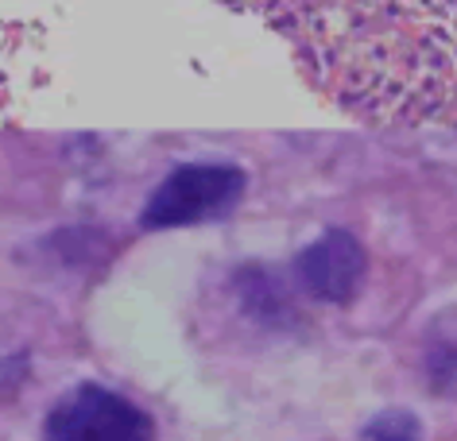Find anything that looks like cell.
<instances>
[{
  "mask_svg": "<svg viewBox=\"0 0 457 441\" xmlns=\"http://www.w3.org/2000/svg\"><path fill=\"white\" fill-rule=\"evenodd\" d=\"M245 194V175L225 163H187L170 171L140 213L144 229H182L225 217Z\"/></svg>",
  "mask_w": 457,
  "mask_h": 441,
  "instance_id": "6da1fadb",
  "label": "cell"
},
{
  "mask_svg": "<svg viewBox=\"0 0 457 441\" xmlns=\"http://www.w3.org/2000/svg\"><path fill=\"white\" fill-rule=\"evenodd\" d=\"M364 271H369V256H364L357 236L345 229L322 233L295 259V279H299V287L311 294L314 302H329V306H345V302L357 298Z\"/></svg>",
  "mask_w": 457,
  "mask_h": 441,
  "instance_id": "3957f363",
  "label": "cell"
},
{
  "mask_svg": "<svg viewBox=\"0 0 457 441\" xmlns=\"http://www.w3.org/2000/svg\"><path fill=\"white\" fill-rule=\"evenodd\" d=\"M152 418L132 399L101 388L78 383L47 414V441H152Z\"/></svg>",
  "mask_w": 457,
  "mask_h": 441,
  "instance_id": "7a4b0ae2",
  "label": "cell"
},
{
  "mask_svg": "<svg viewBox=\"0 0 457 441\" xmlns=\"http://www.w3.org/2000/svg\"><path fill=\"white\" fill-rule=\"evenodd\" d=\"M364 437L369 441H419L422 426L411 411H384L364 426Z\"/></svg>",
  "mask_w": 457,
  "mask_h": 441,
  "instance_id": "277c9868",
  "label": "cell"
}]
</instances>
